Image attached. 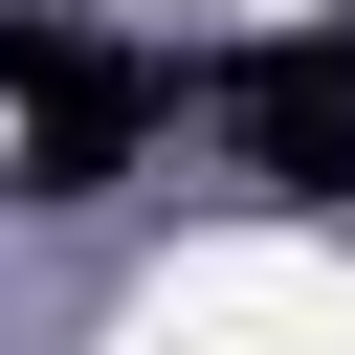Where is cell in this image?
<instances>
[{
    "mask_svg": "<svg viewBox=\"0 0 355 355\" xmlns=\"http://www.w3.org/2000/svg\"><path fill=\"white\" fill-rule=\"evenodd\" d=\"M222 155H244V200L333 222V200H355V22H288V44H244V67H222Z\"/></svg>",
    "mask_w": 355,
    "mask_h": 355,
    "instance_id": "obj_2",
    "label": "cell"
},
{
    "mask_svg": "<svg viewBox=\"0 0 355 355\" xmlns=\"http://www.w3.org/2000/svg\"><path fill=\"white\" fill-rule=\"evenodd\" d=\"M155 133H178V67H155V44H89V22H67V67H44V89H22V133H0V200L89 222V200H111V178H133Z\"/></svg>",
    "mask_w": 355,
    "mask_h": 355,
    "instance_id": "obj_1",
    "label": "cell"
},
{
    "mask_svg": "<svg viewBox=\"0 0 355 355\" xmlns=\"http://www.w3.org/2000/svg\"><path fill=\"white\" fill-rule=\"evenodd\" d=\"M44 67H67V0H0V111H22Z\"/></svg>",
    "mask_w": 355,
    "mask_h": 355,
    "instance_id": "obj_3",
    "label": "cell"
}]
</instances>
